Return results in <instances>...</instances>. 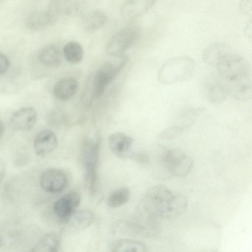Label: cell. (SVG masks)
<instances>
[{"label": "cell", "instance_id": "3", "mask_svg": "<svg viewBox=\"0 0 252 252\" xmlns=\"http://www.w3.org/2000/svg\"><path fill=\"white\" fill-rule=\"evenodd\" d=\"M100 138H85L81 145V157L85 170V180L92 194L97 190V164L99 156Z\"/></svg>", "mask_w": 252, "mask_h": 252}, {"label": "cell", "instance_id": "17", "mask_svg": "<svg viewBox=\"0 0 252 252\" xmlns=\"http://www.w3.org/2000/svg\"><path fill=\"white\" fill-rule=\"evenodd\" d=\"M58 18L48 9L36 11L28 17L26 24L32 31H39L49 27L56 22Z\"/></svg>", "mask_w": 252, "mask_h": 252}, {"label": "cell", "instance_id": "7", "mask_svg": "<svg viewBox=\"0 0 252 252\" xmlns=\"http://www.w3.org/2000/svg\"><path fill=\"white\" fill-rule=\"evenodd\" d=\"M163 163L170 174L179 177L188 175L193 166L192 159L178 149L168 150L164 157Z\"/></svg>", "mask_w": 252, "mask_h": 252}, {"label": "cell", "instance_id": "21", "mask_svg": "<svg viewBox=\"0 0 252 252\" xmlns=\"http://www.w3.org/2000/svg\"><path fill=\"white\" fill-rule=\"evenodd\" d=\"M61 244V238L58 234L48 233L38 241L32 251L36 252H56L60 249Z\"/></svg>", "mask_w": 252, "mask_h": 252}, {"label": "cell", "instance_id": "22", "mask_svg": "<svg viewBox=\"0 0 252 252\" xmlns=\"http://www.w3.org/2000/svg\"><path fill=\"white\" fill-rule=\"evenodd\" d=\"M114 252H145L148 251L146 245L142 242L128 239H121L112 246Z\"/></svg>", "mask_w": 252, "mask_h": 252}, {"label": "cell", "instance_id": "16", "mask_svg": "<svg viewBox=\"0 0 252 252\" xmlns=\"http://www.w3.org/2000/svg\"><path fill=\"white\" fill-rule=\"evenodd\" d=\"M78 88L77 80L72 77H65L60 79L55 84L53 93L56 98L67 100L75 95Z\"/></svg>", "mask_w": 252, "mask_h": 252}, {"label": "cell", "instance_id": "2", "mask_svg": "<svg viewBox=\"0 0 252 252\" xmlns=\"http://www.w3.org/2000/svg\"><path fill=\"white\" fill-rule=\"evenodd\" d=\"M188 201L183 195L174 193L163 185L148 190L141 201L139 210L158 219L171 220L185 212Z\"/></svg>", "mask_w": 252, "mask_h": 252}, {"label": "cell", "instance_id": "14", "mask_svg": "<svg viewBox=\"0 0 252 252\" xmlns=\"http://www.w3.org/2000/svg\"><path fill=\"white\" fill-rule=\"evenodd\" d=\"M157 0H126L121 6L122 17L127 20L136 19L147 12Z\"/></svg>", "mask_w": 252, "mask_h": 252}, {"label": "cell", "instance_id": "29", "mask_svg": "<svg viewBox=\"0 0 252 252\" xmlns=\"http://www.w3.org/2000/svg\"><path fill=\"white\" fill-rule=\"evenodd\" d=\"M61 116H62V115L60 113V112L53 110L49 112L47 116V120L50 125H57L61 122Z\"/></svg>", "mask_w": 252, "mask_h": 252}, {"label": "cell", "instance_id": "24", "mask_svg": "<svg viewBox=\"0 0 252 252\" xmlns=\"http://www.w3.org/2000/svg\"><path fill=\"white\" fill-rule=\"evenodd\" d=\"M97 0H74L70 3L65 10L69 16H82L93 10Z\"/></svg>", "mask_w": 252, "mask_h": 252}, {"label": "cell", "instance_id": "33", "mask_svg": "<svg viewBox=\"0 0 252 252\" xmlns=\"http://www.w3.org/2000/svg\"><path fill=\"white\" fill-rule=\"evenodd\" d=\"M4 245V240L3 238L0 235V248L2 247Z\"/></svg>", "mask_w": 252, "mask_h": 252}, {"label": "cell", "instance_id": "5", "mask_svg": "<svg viewBox=\"0 0 252 252\" xmlns=\"http://www.w3.org/2000/svg\"><path fill=\"white\" fill-rule=\"evenodd\" d=\"M128 57L124 55L117 58L116 62L105 63L95 72L93 81L92 97L98 99L101 97L109 84L116 77L126 65Z\"/></svg>", "mask_w": 252, "mask_h": 252}, {"label": "cell", "instance_id": "23", "mask_svg": "<svg viewBox=\"0 0 252 252\" xmlns=\"http://www.w3.org/2000/svg\"><path fill=\"white\" fill-rule=\"evenodd\" d=\"M63 54L67 61L73 64L81 62L84 57V50L78 42L71 41L66 43L63 49Z\"/></svg>", "mask_w": 252, "mask_h": 252}, {"label": "cell", "instance_id": "18", "mask_svg": "<svg viewBox=\"0 0 252 252\" xmlns=\"http://www.w3.org/2000/svg\"><path fill=\"white\" fill-rule=\"evenodd\" d=\"M231 51L226 44L216 42L206 47L202 53V60L206 64L216 67L222 58Z\"/></svg>", "mask_w": 252, "mask_h": 252}, {"label": "cell", "instance_id": "32", "mask_svg": "<svg viewBox=\"0 0 252 252\" xmlns=\"http://www.w3.org/2000/svg\"><path fill=\"white\" fill-rule=\"evenodd\" d=\"M4 130V126L3 123L0 120V138L2 136Z\"/></svg>", "mask_w": 252, "mask_h": 252}, {"label": "cell", "instance_id": "4", "mask_svg": "<svg viewBox=\"0 0 252 252\" xmlns=\"http://www.w3.org/2000/svg\"><path fill=\"white\" fill-rule=\"evenodd\" d=\"M195 67L194 61L187 56L172 58L161 66L158 80L163 84L169 85L184 81L193 73Z\"/></svg>", "mask_w": 252, "mask_h": 252}, {"label": "cell", "instance_id": "19", "mask_svg": "<svg viewBox=\"0 0 252 252\" xmlns=\"http://www.w3.org/2000/svg\"><path fill=\"white\" fill-rule=\"evenodd\" d=\"M37 58L39 62L45 66L57 67L62 63V53L57 45L51 44L39 50Z\"/></svg>", "mask_w": 252, "mask_h": 252}, {"label": "cell", "instance_id": "8", "mask_svg": "<svg viewBox=\"0 0 252 252\" xmlns=\"http://www.w3.org/2000/svg\"><path fill=\"white\" fill-rule=\"evenodd\" d=\"M80 202L81 196L78 192H68L54 203V213L59 219L64 221L76 211Z\"/></svg>", "mask_w": 252, "mask_h": 252}, {"label": "cell", "instance_id": "10", "mask_svg": "<svg viewBox=\"0 0 252 252\" xmlns=\"http://www.w3.org/2000/svg\"><path fill=\"white\" fill-rule=\"evenodd\" d=\"M37 120V113L34 108L25 107L13 113L9 121L10 127L19 131L29 130L34 126Z\"/></svg>", "mask_w": 252, "mask_h": 252}, {"label": "cell", "instance_id": "20", "mask_svg": "<svg viewBox=\"0 0 252 252\" xmlns=\"http://www.w3.org/2000/svg\"><path fill=\"white\" fill-rule=\"evenodd\" d=\"M107 21L106 14L101 10H93L82 16V24L87 32H93L98 30Z\"/></svg>", "mask_w": 252, "mask_h": 252}, {"label": "cell", "instance_id": "15", "mask_svg": "<svg viewBox=\"0 0 252 252\" xmlns=\"http://www.w3.org/2000/svg\"><path fill=\"white\" fill-rule=\"evenodd\" d=\"M93 214L88 210L76 211L64 222V229L69 231H80L89 227L93 221Z\"/></svg>", "mask_w": 252, "mask_h": 252}, {"label": "cell", "instance_id": "27", "mask_svg": "<svg viewBox=\"0 0 252 252\" xmlns=\"http://www.w3.org/2000/svg\"><path fill=\"white\" fill-rule=\"evenodd\" d=\"M70 0H50L48 10L59 18L65 11L70 3Z\"/></svg>", "mask_w": 252, "mask_h": 252}, {"label": "cell", "instance_id": "1", "mask_svg": "<svg viewBox=\"0 0 252 252\" xmlns=\"http://www.w3.org/2000/svg\"><path fill=\"white\" fill-rule=\"evenodd\" d=\"M228 94L246 101L252 97V71L246 59L231 51L224 56L215 67Z\"/></svg>", "mask_w": 252, "mask_h": 252}, {"label": "cell", "instance_id": "25", "mask_svg": "<svg viewBox=\"0 0 252 252\" xmlns=\"http://www.w3.org/2000/svg\"><path fill=\"white\" fill-rule=\"evenodd\" d=\"M204 110L203 108H191L181 113L177 120L176 126L184 131L189 128L195 123L200 114Z\"/></svg>", "mask_w": 252, "mask_h": 252}, {"label": "cell", "instance_id": "30", "mask_svg": "<svg viewBox=\"0 0 252 252\" xmlns=\"http://www.w3.org/2000/svg\"><path fill=\"white\" fill-rule=\"evenodd\" d=\"M239 7L241 12L244 14L252 15V0H241Z\"/></svg>", "mask_w": 252, "mask_h": 252}, {"label": "cell", "instance_id": "12", "mask_svg": "<svg viewBox=\"0 0 252 252\" xmlns=\"http://www.w3.org/2000/svg\"><path fill=\"white\" fill-rule=\"evenodd\" d=\"M108 145L112 152L121 158H126L131 155L133 138L121 132H114L108 138Z\"/></svg>", "mask_w": 252, "mask_h": 252}, {"label": "cell", "instance_id": "31", "mask_svg": "<svg viewBox=\"0 0 252 252\" xmlns=\"http://www.w3.org/2000/svg\"><path fill=\"white\" fill-rule=\"evenodd\" d=\"M10 61L7 57L0 52V75L5 73L8 69Z\"/></svg>", "mask_w": 252, "mask_h": 252}, {"label": "cell", "instance_id": "28", "mask_svg": "<svg viewBox=\"0 0 252 252\" xmlns=\"http://www.w3.org/2000/svg\"><path fill=\"white\" fill-rule=\"evenodd\" d=\"M184 131L182 128L174 125L162 130L159 133V137L162 140H172L178 137Z\"/></svg>", "mask_w": 252, "mask_h": 252}, {"label": "cell", "instance_id": "9", "mask_svg": "<svg viewBox=\"0 0 252 252\" xmlns=\"http://www.w3.org/2000/svg\"><path fill=\"white\" fill-rule=\"evenodd\" d=\"M39 183L42 189L46 192L57 193L63 190L67 183V178L62 171L50 169L41 174Z\"/></svg>", "mask_w": 252, "mask_h": 252}, {"label": "cell", "instance_id": "26", "mask_svg": "<svg viewBox=\"0 0 252 252\" xmlns=\"http://www.w3.org/2000/svg\"><path fill=\"white\" fill-rule=\"evenodd\" d=\"M130 195V190L127 188L122 187L116 189L109 195L107 204L113 208L120 207L128 201Z\"/></svg>", "mask_w": 252, "mask_h": 252}, {"label": "cell", "instance_id": "13", "mask_svg": "<svg viewBox=\"0 0 252 252\" xmlns=\"http://www.w3.org/2000/svg\"><path fill=\"white\" fill-rule=\"evenodd\" d=\"M58 139L50 130L40 131L35 137L33 147L35 154L40 157H46L56 148Z\"/></svg>", "mask_w": 252, "mask_h": 252}, {"label": "cell", "instance_id": "11", "mask_svg": "<svg viewBox=\"0 0 252 252\" xmlns=\"http://www.w3.org/2000/svg\"><path fill=\"white\" fill-rule=\"evenodd\" d=\"M203 86L205 95L212 103H221L229 95L218 75L213 74L207 77Z\"/></svg>", "mask_w": 252, "mask_h": 252}, {"label": "cell", "instance_id": "6", "mask_svg": "<svg viewBox=\"0 0 252 252\" xmlns=\"http://www.w3.org/2000/svg\"><path fill=\"white\" fill-rule=\"evenodd\" d=\"M141 29L136 24L127 26L116 32L110 38L106 45V52L114 58L125 55V53L139 39Z\"/></svg>", "mask_w": 252, "mask_h": 252}]
</instances>
